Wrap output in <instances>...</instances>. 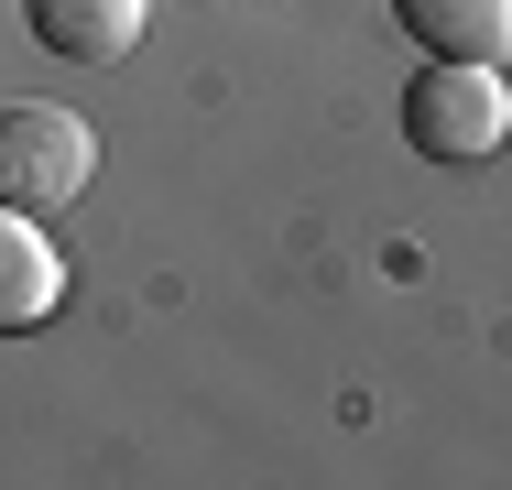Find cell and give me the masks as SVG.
<instances>
[{
    "instance_id": "2",
    "label": "cell",
    "mask_w": 512,
    "mask_h": 490,
    "mask_svg": "<svg viewBox=\"0 0 512 490\" xmlns=\"http://www.w3.org/2000/svg\"><path fill=\"white\" fill-rule=\"evenodd\" d=\"M99 175V131L77 109H44V98H11L0 109V207H77Z\"/></svg>"
},
{
    "instance_id": "1",
    "label": "cell",
    "mask_w": 512,
    "mask_h": 490,
    "mask_svg": "<svg viewBox=\"0 0 512 490\" xmlns=\"http://www.w3.org/2000/svg\"><path fill=\"white\" fill-rule=\"evenodd\" d=\"M404 131H414V153H436V164H491L512 142V77L502 66H469V55H436L404 88Z\"/></svg>"
},
{
    "instance_id": "4",
    "label": "cell",
    "mask_w": 512,
    "mask_h": 490,
    "mask_svg": "<svg viewBox=\"0 0 512 490\" xmlns=\"http://www.w3.org/2000/svg\"><path fill=\"white\" fill-rule=\"evenodd\" d=\"M33 44L66 66H120L142 44V0H33Z\"/></svg>"
},
{
    "instance_id": "3",
    "label": "cell",
    "mask_w": 512,
    "mask_h": 490,
    "mask_svg": "<svg viewBox=\"0 0 512 490\" xmlns=\"http://www.w3.org/2000/svg\"><path fill=\"white\" fill-rule=\"evenodd\" d=\"M66 305V262L33 207H0V327H44Z\"/></svg>"
},
{
    "instance_id": "5",
    "label": "cell",
    "mask_w": 512,
    "mask_h": 490,
    "mask_svg": "<svg viewBox=\"0 0 512 490\" xmlns=\"http://www.w3.org/2000/svg\"><path fill=\"white\" fill-rule=\"evenodd\" d=\"M425 55H469V66H502L512 55V0H393Z\"/></svg>"
}]
</instances>
